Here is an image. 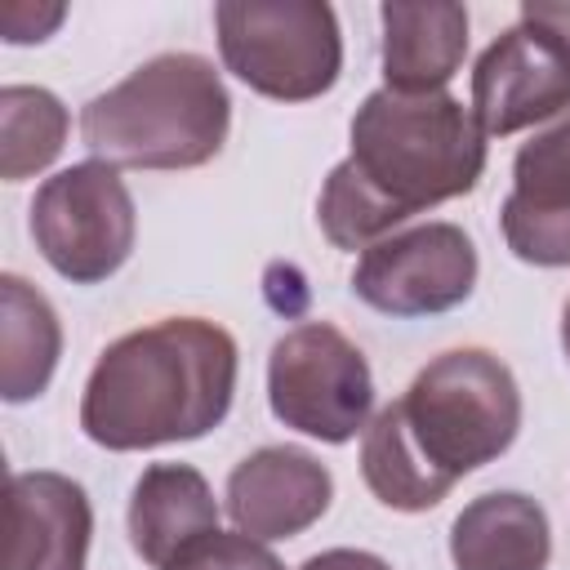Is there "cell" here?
<instances>
[{
	"instance_id": "ffe728a7",
	"label": "cell",
	"mask_w": 570,
	"mask_h": 570,
	"mask_svg": "<svg viewBox=\"0 0 570 570\" xmlns=\"http://www.w3.org/2000/svg\"><path fill=\"white\" fill-rule=\"evenodd\" d=\"M521 22H534L539 31H548L570 49V0H530L521 4Z\"/></svg>"
},
{
	"instance_id": "6da1fadb",
	"label": "cell",
	"mask_w": 570,
	"mask_h": 570,
	"mask_svg": "<svg viewBox=\"0 0 570 570\" xmlns=\"http://www.w3.org/2000/svg\"><path fill=\"white\" fill-rule=\"evenodd\" d=\"M485 174V134L454 94L374 89L352 116V151L321 187L330 245L370 249L396 223L468 196Z\"/></svg>"
},
{
	"instance_id": "8fae6325",
	"label": "cell",
	"mask_w": 570,
	"mask_h": 570,
	"mask_svg": "<svg viewBox=\"0 0 570 570\" xmlns=\"http://www.w3.org/2000/svg\"><path fill=\"white\" fill-rule=\"evenodd\" d=\"M499 227L521 263L570 267V116L521 142Z\"/></svg>"
},
{
	"instance_id": "5bb4252c",
	"label": "cell",
	"mask_w": 570,
	"mask_h": 570,
	"mask_svg": "<svg viewBox=\"0 0 570 570\" xmlns=\"http://www.w3.org/2000/svg\"><path fill=\"white\" fill-rule=\"evenodd\" d=\"M383 18V89L392 94H445L468 53V9L450 0L401 4L387 0Z\"/></svg>"
},
{
	"instance_id": "5b68a950",
	"label": "cell",
	"mask_w": 570,
	"mask_h": 570,
	"mask_svg": "<svg viewBox=\"0 0 570 570\" xmlns=\"http://www.w3.org/2000/svg\"><path fill=\"white\" fill-rule=\"evenodd\" d=\"M214 27L223 67L263 98L307 102L343 71V31L321 0H223Z\"/></svg>"
},
{
	"instance_id": "9a60e30c",
	"label": "cell",
	"mask_w": 570,
	"mask_h": 570,
	"mask_svg": "<svg viewBox=\"0 0 570 570\" xmlns=\"http://www.w3.org/2000/svg\"><path fill=\"white\" fill-rule=\"evenodd\" d=\"M454 570H548V512L521 490L472 499L450 525Z\"/></svg>"
},
{
	"instance_id": "277c9868",
	"label": "cell",
	"mask_w": 570,
	"mask_h": 570,
	"mask_svg": "<svg viewBox=\"0 0 570 570\" xmlns=\"http://www.w3.org/2000/svg\"><path fill=\"white\" fill-rule=\"evenodd\" d=\"M227 125V85L200 53H156L80 111L94 160L125 169H196L223 151Z\"/></svg>"
},
{
	"instance_id": "7c38bea8",
	"label": "cell",
	"mask_w": 570,
	"mask_h": 570,
	"mask_svg": "<svg viewBox=\"0 0 570 570\" xmlns=\"http://www.w3.org/2000/svg\"><path fill=\"white\" fill-rule=\"evenodd\" d=\"M4 570H85L94 508L62 472H13L4 494Z\"/></svg>"
},
{
	"instance_id": "44dd1931",
	"label": "cell",
	"mask_w": 570,
	"mask_h": 570,
	"mask_svg": "<svg viewBox=\"0 0 570 570\" xmlns=\"http://www.w3.org/2000/svg\"><path fill=\"white\" fill-rule=\"evenodd\" d=\"M298 570H392V566L374 552H361V548H330V552L307 557Z\"/></svg>"
},
{
	"instance_id": "7a4b0ae2",
	"label": "cell",
	"mask_w": 570,
	"mask_h": 570,
	"mask_svg": "<svg viewBox=\"0 0 570 570\" xmlns=\"http://www.w3.org/2000/svg\"><path fill=\"white\" fill-rule=\"evenodd\" d=\"M521 432V387L485 347L428 361L401 401L361 436V476L396 512L436 508L468 472L499 459Z\"/></svg>"
},
{
	"instance_id": "2e32d148",
	"label": "cell",
	"mask_w": 570,
	"mask_h": 570,
	"mask_svg": "<svg viewBox=\"0 0 570 570\" xmlns=\"http://www.w3.org/2000/svg\"><path fill=\"white\" fill-rule=\"evenodd\" d=\"M62 356V325L53 303L22 276H0V396L9 405L36 401Z\"/></svg>"
},
{
	"instance_id": "30bf717a",
	"label": "cell",
	"mask_w": 570,
	"mask_h": 570,
	"mask_svg": "<svg viewBox=\"0 0 570 570\" xmlns=\"http://www.w3.org/2000/svg\"><path fill=\"white\" fill-rule=\"evenodd\" d=\"M330 499V468L298 445H263L227 476V517L240 534L258 543L303 534L325 517Z\"/></svg>"
},
{
	"instance_id": "e0dca14e",
	"label": "cell",
	"mask_w": 570,
	"mask_h": 570,
	"mask_svg": "<svg viewBox=\"0 0 570 570\" xmlns=\"http://www.w3.org/2000/svg\"><path fill=\"white\" fill-rule=\"evenodd\" d=\"M71 116L58 94L40 85H4L0 89V174L22 183L49 169L67 142Z\"/></svg>"
},
{
	"instance_id": "d6986e66",
	"label": "cell",
	"mask_w": 570,
	"mask_h": 570,
	"mask_svg": "<svg viewBox=\"0 0 570 570\" xmlns=\"http://www.w3.org/2000/svg\"><path fill=\"white\" fill-rule=\"evenodd\" d=\"M62 4H27V0H13V4H4V13H0V31H4V40L9 45H31V40H45L58 22H62Z\"/></svg>"
},
{
	"instance_id": "ac0fdd59",
	"label": "cell",
	"mask_w": 570,
	"mask_h": 570,
	"mask_svg": "<svg viewBox=\"0 0 570 570\" xmlns=\"http://www.w3.org/2000/svg\"><path fill=\"white\" fill-rule=\"evenodd\" d=\"M169 570H285V566L276 561V552L267 543H258L240 530L236 534L214 530L200 543H191Z\"/></svg>"
},
{
	"instance_id": "4fadbf2b",
	"label": "cell",
	"mask_w": 570,
	"mask_h": 570,
	"mask_svg": "<svg viewBox=\"0 0 570 570\" xmlns=\"http://www.w3.org/2000/svg\"><path fill=\"white\" fill-rule=\"evenodd\" d=\"M218 530V503L209 481L191 463H151L134 481L129 499V543L134 552L169 570L191 543Z\"/></svg>"
},
{
	"instance_id": "8992f818",
	"label": "cell",
	"mask_w": 570,
	"mask_h": 570,
	"mask_svg": "<svg viewBox=\"0 0 570 570\" xmlns=\"http://www.w3.org/2000/svg\"><path fill=\"white\" fill-rule=\"evenodd\" d=\"M272 414L325 445H343L370 428L374 374L365 352L330 321L294 325L267 356Z\"/></svg>"
},
{
	"instance_id": "52a82bcc",
	"label": "cell",
	"mask_w": 570,
	"mask_h": 570,
	"mask_svg": "<svg viewBox=\"0 0 570 570\" xmlns=\"http://www.w3.org/2000/svg\"><path fill=\"white\" fill-rule=\"evenodd\" d=\"M31 236L45 263L71 285H98L116 276L138 236L134 196L116 165L80 160L45 178L31 200Z\"/></svg>"
},
{
	"instance_id": "7402d4cb",
	"label": "cell",
	"mask_w": 570,
	"mask_h": 570,
	"mask_svg": "<svg viewBox=\"0 0 570 570\" xmlns=\"http://www.w3.org/2000/svg\"><path fill=\"white\" fill-rule=\"evenodd\" d=\"M561 352L570 361V298H566V312H561Z\"/></svg>"
},
{
	"instance_id": "ba28073f",
	"label": "cell",
	"mask_w": 570,
	"mask_h": 570,
	"mask_svg": "<svg viewBox=\"0 0 570 570\" xmlns=\"http://www.w3.org/2000/svg\"><path fill=\"white\" fill-rule=\"evenodd\" d=\"M476 285V245L459 223H419L361 249L352 294L383 316L414 321L459 307Z\"/></svg>"
},
{
	"instance_id": "9c48e42d",
	"label": "cell",
	"mask_w": 570,
	"mask_h": 570,
	"mask_svg": "<svg viewBox=\"0 0 570 570\" xmlns=\"http://www.w3.org/2000/svg\"><path fill=\"white\" fill-rule=\"evenodd\" d=\"M570 107V49L534 22L508 27L472 67V116L485 138H508Z\"/></svg>"
},
{
	"instance_id": "3957f363",
	"label": "cell",
	"mask_w": 570,
	"mask_h": 570,
	"mask_svg": "<svg viewBox=\"0 0 570 570\" xmlns=\"http://www.w3.org/2000/svg\"><path fill=\"white\" fill-rule=\"evenodd\" d=\"M236 338L200 316H169L116 338L80 396V428L102 450H156L214 432L236 396Z\"/></svg>"
}]
</instances>
